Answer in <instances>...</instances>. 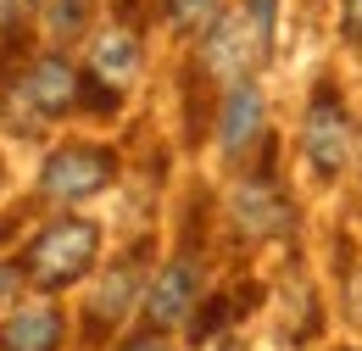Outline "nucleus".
<instances>
[{
	"label": "nucleus",
	"mask_w": 362,
	"mask_h": 351,
	"mask_svg": "<svg viewBox=\"0 0 362 351\" xmlns=\"http://www.w3.org/2000/svg\"><path fill=\"white\" fill-rule=\"evenodd\" d=\"M195 296H201V284H195V263L179 257V263H168L156 273V284H151V296H145V318H151V329H179L189 307H195Z\"/></svg>",
	"instance_id": "423d86ee"
},
{
	"label": "nucleus",
	"mask_w": 362,
	"mask_h": 351,
	"mask_svg": "<svg viewBox=\"0 0 362 351\" xmlns=\"http://www.w3.org/2000/svg\"><path fill=\"white\" fill-rule=\"evenodd\" d=\"M90 73L117 95V89L139 73V45H134V34H129V28H106V34L95 40V50H90Z\"/></svg>",
	"instance_id": "9d476101"
},
{
	"label": "nucleus",
	"mask_w": 362,
	"mask_h": 351,
	"mask_svg": "<svg viewBox=\"0 0 362 351\" xmlns=\"http://www.w3.org/2000/svg\"><path fill=\"white\" fill-rule=\"evenodd\" d=\"M23 279H28V273H23L17 263H0V307H11V301H17V290H23Z\"/></svg>",
	"instance_id": "4468645a"
},
{
	"label": "nucleus",
	"mask_w": 362,
	"mask_h": 351,
	"mask_svg": "<svg viewBox=\"0 0 362 351\" xmlns=\"http://www.w3.org/2000/svg\"><path fill=\"white\" fill-rule=\"evenodd\" d=\"M168 11H173L179 28H201V23L218 11V0H168Z\"/></svg>",
	"instance_id": "ddd939ff"
},
{
	"label": "nucleus",
	"mask_w": 362,
	"mask_h": 351,
	"mask_svg": "<svg viewBox=\"0 0 362 351\" xmlns=\"http://www.w3.org/2000/svg\"><path fill=\"white\" fill-rule=\"evenodd\" d=\"M117 173V162H112V151H100V145H67V151H56L45 162V173H40V190L56 195V201H84L95 190H106Z\"/></svg>",
	"instance_id": "7ed1b4c3"
},
{
	"label": "nucleus",
	"mask_w": 362,
	"mask_h": 351,
	"mask_svg": "<svg viewBox=\"0 0 362 351\" xmlns=\"http://www.w3.org/2000/svg\"><path fill=\"white\" fill-rule=\"evenodd\" d=\"M23 6H34V0H23Z\"/></svg>",
	"instance_id": "a211bd4d"
},
{
	"label": "nucleus",
	"mask_w": 362,
	"mask_h": 351,
	"mask_svg": "<svg viewBox=\"0 0 362 351\" xmlns=\"http://www.w3.org/2000/svg\"><path fill=\"white\" fill-rule=\"evenodd\" d=\"M228 207H234V229H240L245 240H273V234H284V229L296 223V218H290V201L273 190L268 178H251V184H240Z\"/></svg>",
	"instance_id": "39448f33"
},
{
	"label": "nucleus",
	"mask_w": 362,
	"mask_h": 351,
	"mask_svg": "<svg viewBox=\"0 0 362 351\" xmlns=\"http://www.w3.org/2000/svg\"><path fill=\"white\" fill-rule=\"evenodd\" d=\"M123 351H168L162 340H134V346H123Z\"/></svg>",
	"instance_id": "f3484780"
},
{
	"label": "nucleus",
	"mask_w": 362,
	"mask_h": 351,
	"mask_svg": "<svg viewBox=\"0 0 362 351\" xmlns=\"http://www.w3.org/2000/svg\"><path fill=\"white\" fill-rule=\"evenodd\" d=\"M62 346V312L56 307H23L0 323V351H56Z\"/></svg>",
	"instance_id": "1a4fd4ad"
},
{
	"label": "nucleus",
	"mask_w": 362,
	"mask_h": 351,
	"mask_svg": "<svg viewBox=\"0 0 362 351\" xmlns=\"http://www.w3.org/2000/svg\"><path fill=\"white\" fill-rule=\"evenodd\" d=\"M134 279H139V267L134 263H117V279L100 290L90 301V329H112L123 312H129V296H134Z\"/></svg>",
	"instance_id": "9b49d317"
},
{
	"label": "nucleus",
	"mask_w": 362,
	"mask_h": 351,
	"mask_svg": "<svg viewBox=\"0 0 362 351\" xmlns=\"http://www.w3.org/2000/svg\"><path fill=\"white\" fill-rule=\"evenodd\" d=\"M340 28L351 45H362V0H340Z\"/></svg>",
	"instance_id": "2eb2a0df"
},
{
	"label": "nucleus",
	"mask_w": 362,
	"mask_h": 351,
	"mask_svg": "<svg viewBox=\"0 0 362 351\" xmlns=\"http://www.w3.org/2000/svg\"><path fill=\"white\" fill-rule=\"evenodd\" d=\"M301 139H307V162L317 173H340L346 168V156H351V117H346V106H340L334 89H317L313 95Z\"/></svg>",
	"instance_id": "20e7f679"
},
{
	"label": "nucleus",
	"mask_w": 362,
	"mask_h": 351,
	"mask_svg": "<svg viewBox=\"0 0 362 351\" xmlns=\"http://www.w3.org/2000/svg\"><path fill=\"white\" fill-rule=\"evenodd\" d=\"M17 11H23V0H0V28H6V23L17 17Z\"/></svg>",
	"instance_id": "dca6fc26"
},
{
	"label": "nucleus",
	"mask_w": 362,
	"mask_h": 351,
	"mask_svg": "<svg viewBox=\"0 0 362 351\" xmlns=\"http://www.w3.org/2000/svg\"><path fill=\"white\" fill-rule=\"evenodd\" d=\"M84 23H90V0H50V28L62 40L84 34Z\"/></svg>",
	"instance_id": "f8f14e48"
},
{
	"label": "nucleus",
	"mask_w": 362,
	"mask_h": 351,
	"mask_svg": "<svg viewBox=\"0 0 362 351\" xmlns=\"http://www.w3.org/2000/svg\"><path fill=\"white\" fill-rule=\"evenodd\" d=\"M257 134H262V89L251 84V79H240V84L223 95V112H218V139H223L228 156H240Z\"/></svg>",
	"instance_id": "6e6552de"
},
{
	"label": "nucleus",
	"mask_w": 362,
	"mask_h": 351,
	"mask_svg": "<svg viewBox=\"0 0 362 351\" xmlns=\"http://www.w3.org/2000/svg\"><path fill=\"white\" fill-rule=\"evenodd\" d=\"M268 40H273V0H251V6L218 17V28L206 40V67L228 84H240L268 56Z\"/></svg>",
	"instance_id": "f03ea898"
},
{
	"label": "nucleus",
	"mask_w": 362,
	"mask_h": 351,
	"mask_svg": "<svg viewBox=\"0 0 362 351\" xmlns=\"http://www.w3.org/2000/svg\"><path fill=\"white\" fill-rule=\"evenodd\" d=\"M23 100L40 112V117H62L73 100H78V67L62 62V56H40L23 79Z\"/></svg>",
	"instance_id": "0eeeda50"
},
{
	"label": "nucleus",
	"mask_w": 362,
	"mask_h": 351,
	"mask_svg": "<svg viewBox=\"0 0 362 351\" xmlns=\"http://www.w3.org/2000/svg\"><path fill=\"white\" fill-rule=\"evenodd\" d=\"M100 251V229L90 218H56L50 229H40V240L28 246L23 273L34 290H67L73 279H84Z\"/></svg>",
	"instance_id": "f257e3e1"
}]
</instances>
